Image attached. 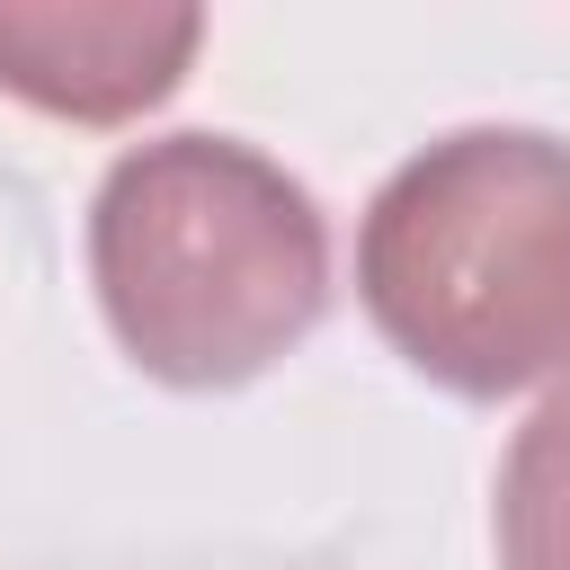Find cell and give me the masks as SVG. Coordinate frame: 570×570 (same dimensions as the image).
Instances as JSON below:
<instances>
[{"mask_svg": "<svg viewBox=\"0 0 570 570\" xmlns=\"http://www.w3.org/2000/svg\"><path fill=\"white\" fill-rule=\"evenodd\" d=\"M205 45L187 0H0V89L62 125L151 116Z\"/></svg>", "mask_w": 570, "mask_h": 570, "instance_id": "cell-3", "label": "cell"}, {"mask_svg": "<svg viewBox=\"0 0 570 570\" xmlns=\"http://www.w3.org/2000/svg\"><path fill=\"white\" fill-rule=\"evenodd\" d=\"M356 303L383 347L454 401L570 374V142L454 125L356 214Z\"/></svg>", "mask_w": 570, "mask_h": 570, "instance_id": "cell-2", "label": "cell"}, {"mask_svg": "<svg viewBox=\"0 0 570 570\" xmlns=\"http://www.w3.org/2000/svg\"><path fill=\"white\" fill-rule=\"evenodd\" d=\"M490 534H499V570H570V374L508 436Z\"/></svg>", "mask_w": 570, "mask_h": 570, "instance_id": "cell-4", "label": "cell"}, {"mask_svg": "<svg viewBox=\"0 0 570 570\" xmlns=\"http://www.w3.org/2000/svg\"><path fill=\"white\" fill-rule=\"evenodd\" d=\"M89 285L151 383L240 392L321 330L330 214L240 134H151L89 196Z\"/></svg>", "mask_w": 570, "mask_h": 570, "instance_id": "cell-1", "label": "cell"}]
</instances>
